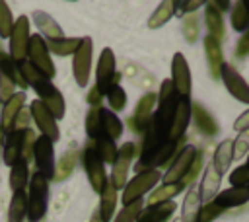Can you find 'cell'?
<instances>
[{
    "instance_id": "9",
    "label": "cell",
    "mask_w": 249,
    "mask_h": 222,
    "mask_svg": "<svg viewBox=\"0 0 249 222\" xmlns=\"http://www.w3.org/2000/svg\"><path fill=\"white\" fill-rule=\"evenodd\" d=\"M29 18L19 16L14 21V27L10 31V56L14 60H25L27 55V43H29Z\"/></svg>"
},
{
    "instance_id": "57",
    "label": "cell",
    "mask_w": 249,
    "mask_h": 222,
    "mask_svg": "<svg viewBox=\"0 0 249 222\" xmlns=\"http://www.w3.org/2000/svg\"><path fill=\"white\" fill-rule=\"evenodd\" d=\"M89 222H103V220H101V216H99V212H97V210H95V212H93V214H91V220H89Z\"/></svg>"
},
{
    "instance_id": "29",
    "label": "cell",
    "mask_w": 249,
    "mask_h": 222,
    "mask_svg": "<svg viewBox=\"0 0 249 222\" xmlns=\"http://www.w3.org/2000/svg\"><path fill=\"white\" fill-rule=\"evenodd\" d=\"M45 43H47V49L53 51L54 55L68 56V55L76 53V49L80 47L82 39H78V37H60V39H49V41L45 39Z\"/></svg>"
},
{
    "instance_id": "5",
    "label": "cell",
    "mask_w": 249,
    "mask_h": 222,
    "mask_svg": "<svg viewBox=\"0 0 249 222\" xmlns=\"http://www.w3.org/2000/svg\"><path fill=\"white\" fill-rule=\"evenodd\" d=\"M91 53H93V41L89 37H84L80 47L74 53L72 58V70H74V80L80 88L88 86L89 80V68H91Z\"/></svg>"
},
{
    "instance_id": "35",
    "label": "cell",
    "mask_w": 249,
    "mask_h": 222,
    "mask_svg": "<svg viewBox=\"0 0 249 222\" xmlns=\"http://www.w3.org/2000/svg\"><path fill=\"white\" fill-rule=\"evenodd\" d=\"M29 183V169H27V162L19 160L12 171H10V187L12 191H25V185Z\"/></svg>"
},
{
    "instance_id": "48",
    "label": "cell",
    "mask_w": 249,
    "mask_h": 222,
    "mask_svg": "<svg viewBox=\"0 0 249 222\" xmlns=\"http://www.w3.org/2000/svg\"><path fill=\"white\" fill-rule=\"evenodd\" d=\"M183 35L187 39V43H195L198 37V19L195 16H189L187 19H183Z\"/></svg>"
},
{
    "instance_id": "36",
    "label": "cell",
    "mask_w": 249,
    "mask_h": 222,
    "mask_svg": "<svg viewBox=\"0 0 249 222\" xmlns=\"http://www.w3.org/2000/svg\"><path fill=\"white\" fill-rule=\"evenodd\" d=\"M183 189V183H171V185H161L160 189H156L150 199H148V206H154V204H160V203H165V201H173V197Z\"/></svg>"
},
{
    "instance_id": "54",
    "label": "cell",
    "mask_w": 249,
    "mask_h": 222,
    "mask_svg": "<svg viewBox=\"0 0 249 222\" xmlns=\"http://www.w3.org/2000/svg\"><path fill=\"white\" fill-rule=\"evenodd\" d=\"M202 2L200 0H187V2H175V8H181V12H195L196 8H200Z\"/></svg>"
},
{
    "instance_id": "46",
    "label": "cell",
    "mask_w": 249,
    "mask_h": 222,
    "mask_svg": "<svg viewBox=\"0 0 249 222\" xmlns=\"http://www.w3.org/2000/svg\"><path fill=\"white\" fill-rule=\"evenodd\" d=\"M35 132L31 129H25L23 130V140H21V160L23 162H29L33 158V146H35Z\"/></svg>"
},
{
    "instance_id": "45",
    "label": "cell",
    "mask_w": 249,
    "mask_h": 222,
    "mask_svg": "<svg viewBox=\"0 0 249 222\" xmlns=\"http://www.w3.org/2000/svg\"><path fill=\"white\" fill-rule=\"evenodd\" d=\"M222 212H224V208H220L214 201H210V203H206L202 208H198L196 222H212V220H214V218H218Z\"/></svg>"
},
{
    "instance_id": "59",
    "label": "cell",
    "mask_w": 249,
    "mask_h": 222,
    "mask_svg": "<svg viewBox=\"0 0 249 222\" xmlns=\"http://www.w3.org/2000/svg\"><path fill=\"white\" fill-rule=\"evenodd\" d=\"M243 6H245V10H247V16H249V2H243Z\"/></svg>"
},
{
    "instance_id": "14",
    "label": "cell",
    "mask_w": 249,
    "mask_h": 222,
    "mask_svg": "<svg viewBox=\"0 0 249 222\" xmlns=\"http://www.w3.org/2000/svg\"><path fill=\"white\" fill-rule=\"evenodd\" d=\"M195 154H196V150H195L193 146H185V148L179 152V156L173 160L171 167H169V169H167V173L163 175L165 185L177 183V181H181V179L187 175V171H189V167H191V164H193Z\"/></svg>"
},
{
    "instance_id": "8",
    "label": "cell",
    "mask_w": 249,
    "mask_h": 222,
    "mask_svg": "<svg viewBox=\"0 0 249 222\" xmlns=\"http://www.w3.org/2000/svg\"><path fill=\"white\" fill-rule=\"evenodd\" d=\"M33 160H35L37 173L43 175L47 181L53 179V175H54V150H53V142L47 136H37L35 146H33Z\"/></svg>"
},
{
    "instance_id": "42",
    "label": "cell",
    "mask_w": 249,
    "mask_h": 222,
    "mask_svg": "<svg viewBox=\"0 0 249 222\" xmlns=\"http://www.w3.org/2000/svg\"><path fill=\"white\" fill-rule=\"evenodd\" d=\"M12 27H14L12 10H10V6H8L4 0H0V37H2V39L10 37Z\"/></svg>"
},
{
    "instance_id": "25",
    "label": "cell",
    "mask_w": 249,
    "mask_h": 222,
    "mask_svg": "<svg viewBox=\"0 0 249 222\" xmlns=\"http://www.w3.org/2000/svg\"><path fill=\"white\" fill-rule=\"evenodd\" d=\"M173 212H175V203L173 201H165V203L148 206L138 216V222H165Z\"/></svg>"
},
{
    "instance_id": "55",
    "label": "cell",
    "mask_w": 249,
    "mask_h": 222,
    "mask_svg": "<svg viewBox=\"0 0 249 222\" xmlns=\"http://www.w3.org/2000/svg\"><path fill=\"white\" fill-rule=\"evenodd\" d=\"M101 97H103V95H101V92H99L95 86L88 92V103H89L91 107H99V105H101Z\"/></svg>"
},
{
    "instance_id": "17",
    "label": "cell",
    "mask_w": 249,
    "mask_h": 222,
    "mask_svg": "<svg viewBox=\"0 0 249 222\" xmlns=\"http://www.w3.org/2000/svg\"><path fill=\"white\" fill-rule=\"evenodd\" d=\"M189 117H191V103H189V97H181L175 105V111H173V121H171V129H169V140L177 142L181 140L187 125H189Z\"/></svg>"
},
{
    "instance_id": "3",
    "label": "cell",
    "mask_w": 249,
    "mask_h": 222,
    "mask_svg": "<svg viewBox=\"0 0 249 222\" xmlns=\"http://www.w3.org/2000/svg\"><path fill=\"white\" fill-rule=\"evenodd\" d=\"M82 162H84V169L88 173V179L93 187V191L101 193L107 177H105V167H103V160L99 158L93 140H89V144H86V148L82 150Z\"/></svg>"
},
{
    "instance_id": "33",
    "label": "cell",
    "mask_w": 249,
    "mask_h": 222,
    "mask_svg": "<svg viewBox=\"0 0 249 222\" xmlns=\"http://www.w3.org/2000/svg\"><path fill=\"white\" fill-rule=\"evenodd\" d=\"M204 21H206V27H208V31H210V37L220 43V39H222L224 33H226V31H224L222 14H220L218 10H214V8L208 4L206 10H204Z\"/></svg>"
},
{
    "instance_id": "12",
    "label": "cell",
    "mask_w": 249,
    "mask_h": 222,
    "mask_svg": "<svg viewBox=\"0 0 249 222\" xmlns=\"http://www.w3.org/2000/svg\"><path fill=\"white\" fill-rule=\"evenodd\" d=\"M220 76H222V80H224L228 92H230L235 99H239L241 103H249V84L241 78V74H239L231 64H224Z\"/></svg>"
},
{
    "instance_id": "41",
    "label": "cell",
    "mask_w": 249,
    "mask_h": 222,
    "mask_svg": "<svg viewBox=\"0 0 249 222\" xmlns=\"http://www.w3.org/2000/svg\"><path fill=\"white\" fill-rule=\"evenodd\" d=\"M247 23H249V16H247V10H245L243 2H235L233 10H231V25H233V29L235 31H245Z\"/></svg>"
},
{
    "instance_id": "61",
    "label": "cell",
    "mask_w": 249,
    "mask_h": 222,
    "mask_svg": "<svg viewBox=\"0 0 249 222\" xmlns=\"http://www.w3.org/2000/svg\"><path fill=\"white\" fill-rule=\"evenodd\" d=\"M247 187H249V185H247Z\"/></svg>"
},
{
    "instance_id": "31",
    "label": "cell",
    "mask_w": 249,
    "mask_h": 222,
    "mask_svg": "<svg viewBox=\"0 0 249 222\" xmlns=\"http://www.w3.org/2000/svg\"><path fill=\"white\" fill-rule=\"evenodd\" d=\"M27 216V195L25 191H16L8 208V222H21Z\"/></svg>"
},
{
    "instance_id": "49",
    "label": "cell",
    "mask_w": 249,
    "mask_h": 222,
    "mask_svg": "<svg viewBox=\"0 0 249 222\" xmlns=\"http://www.w3.org/2000/svg\"><path fill=\"white\" fill-rule=\"evenodd\" d=\"M231 187H247L249 185V166H239L237 169H233V173L230 175Z\"/></svg>"
},
{
    "instance_id": "11",
    "label": "cell",
    "mask_w": 249,
    "mask_h": 222,
    "mask_svg": "<svg viewBox=\"0 0 249 222\" xmlns=\"http://www.w3.org/2000/svg\"><path fill=\"white\" fill-rule=\"evenodd\" d=\"M171 74H173L171 82H173L175 93L181 95V97H189V93H191V70H189V64H187V60L181 53L173 55Z\"/></svg>"
},
{
    "instance_id": "53",
    "label": "cell",
    "mask_w": 249,
    "mask_h": 222,
    "mask_svg": "<svg viewBox=\"0 0 249 222\" xmlns=\"http://www.w3.org/2000/svg\"><path fill=\"white\" fill-rule=\"evenodd\" d=\"M233 129H235V130H239V132L249 129V109H247L245 113H241V115L233 121Z\"/></svg>"
},
{
    "instance_id": "58",
    "label": "cell",
    "mask_w": 249,
    "mask_h": 222,
    "mask_svg": "<svg viewBox=\"0 0 249 222\" xmlns=\"http://www.w3.org/2000/svg\"><path fill=\"white\" fill-rule=\"evenodd\" d=\"M2 140H4V132H2V129H0V152H2Z\"/></svg>"
},
{
    "instance_id": "39",
    "label": "cell",
    "mask_w": 249,
    "mask_h": 222,
    "mask_svg": "<svg viewBox=\"0 0 249 222\" xmlns=\"http://www.w3.org/2000/svg\"><path fill=\"white\" fill-rule=\"evenodd\" d=\"M105 95H107L109 107H111L113 111H123V109L126 107V93H124V90H123L119 84H113Z\"/></svg>"
},
{
    "instance_id": "18",
    "label": "cell",
    "mask_w": 249,
    "mask_h": 222,
    "mask_svg": "<svg viewBox=\"0 0 249 222\" xmlns=\"http://www.w3.org/2000/svg\"><path fill=\"white\" fill-rule=\"evenodd\" d=\"M21 140H23V130H12L6 134V142L2 148L4 164L14 167L21 160Z\"/></svg>"
},
{
    "instance_id": "50",
    "label": "cell",
    "mask_w": 249,
    "mask_h": 222,
    "mask_svg": "<svg viewBox=\"0 0 249 222\" xmlns=\"http://www.w3.org/2000/svg\"><path fill=\"white\" fill-rule=\"evenodd\" d=\"M14 93H16V84L8 80L4 74H0V105H4Z\"/></svg>"
},
{
    "instance_id": "52",
    "label": "cell",
    "mask_w": 249,
    "mask_h": 222,
    "mask_svg": "<svg viewBox=\"0 0 249 222\" xmlns=\"http://www.w3.org/2000/svg\"><path fill=\"white\" fill-rule=\"evenodd\" d=\"M235 55H237L239 58H243V56H247V55H249V29H245V31H243V35L239 37V41H237V49H235Z\"/></svg>"
},
{
    "instance_id": "56",
    "label": "cell",
    "mask_w": 249,
    "mask_h": 222,
    "mask_svg": "<svg viewBox=\"0 0 249 222\" xmlns=\"http://www.w3.org/2000/svg\"><path fill=\"white\" fill-rule=\"evenodd\" d=\"M210 6H212L214 10H218V12L230 10V2H224V0H214V2H210Z\"/></svg>"
},
{
    "instance_id": "21",
    "label": "cell",
    "mask_w": 249,
    "mask_h": 222,
    "mask_svg": "<svg viewBox=\"0 0 249 222\" xmlns=\"http://www.w3.org/2000/svg\"><path fill=\"white\" fill-rule=\"evenodd\" d=\"M31 18H33V21L37 23L39 31L47 37V41H49V39H60V37H64L62 27H60V25L54 21V18H51L47 12L35 10V12L31 14Z\"/></svg>"
},
{
    "instance_id": "44",
    "label": "cell",
    "mask_w": 249,
    "mask_h": 222,
    "mask_svg": "<svg viewBox=\"0 0 249 222\" xmlns=\"http://www.w3.org/2000/svg\"><path fill=\"white\" fill-rule=\"evenodd\" d=\"M231 150H233L231 160H239V158H243L247 154V150H249V129L241 130L237 134V138L231 142Z\"/></svg>"
},
{
    "instance_id": "60",
    "label": "cell",
    "mask_w": 249,
    "mask_h": 222,
    "mask_svg": "<svg viewBox=\"0 0 249 222\" xmlns=\"http://www.w3.org/2000/svg\"><path fill=\"white\" fill-rule=\"evenodd\" d=\"M247 166H249V162H247Z\"/></svg>"
},
{
    "instance_id": "43",
    "label": "cell",
    "mask_w": 249,
    "mask_h": 222,
    "mask_svg": "<svg viewBox=\"0 0 249 222\" xmlns=\"http://www.w3.org/2000/svg\"><path fill=\"white\" fill-rule=\"evenodd\" d=\"M142 212V201H134L130 204H124L123 210L117 214L115 222H134Z\"/></svg>"
},
{
    "instance_id": "2",
    "label": "cell",
    "mask_w": 249,
    "mask_h": 222,
    "mask_svg": "<svg viewBox=\"0 0 249 222\" xmlns=\"http://www.w3.org/2000/svg\"><path fill=\"white\" fill-rule=\"evenodd\" d=\"M27 62L39 72L43 74L47 80L54 78L56 70H54V64L51 60V55H49V49H47V43H45V37L43 35H31L29 37V43H27Z\"/></svg>"
},
{
    "instance_id": "6",
    "label": "cell",
    "mask_w": 249,
    "mask_h": 222,
    "mask_svg": "<svg viewBox=\"0 0 249 222\" xmlns=\"http://www.w3.org/2000/svg\"><path fill=\"white\" fill-rule=\"evenodd\" d=\"M35 93L39 95V101L45 105V109L54 117V119H62L66 105H64V97L62 93L51 84V80H41L39 84L33 86Z\"/></svg>"
},
{
    "instance_id": "20",
    "label": "cell",
    "mask_w": 249,
    "mask_h": 222,
    "mask_svg": "<svg viewBox=\"0 0 249 222\" xmlns=\"http://www.w3.org/2000/svg\"><path fill=\"white\" fill-rule=\"evenodd\" d=\"M99 195H101V199H99V210L97 212H99L103 222H109L113 212H115V204H117V189H115L111 179L105 181V185H103Z\"/></svg>"
},
{
    "instance_id": "34",
    "label": "cell",
    "mask_w": 249,
    "mask_h": 222,
    "mask_svg": "<svg viewBox=\"0 0 249 222\" xmlns=\"http://www.w3.org/2000/svg\"><path fill=\"white\" fill-rule=\"evenodd\" d=\"M173 14H175V2H173V0H163V2L154 10V14L150 16V19H148V27H150V29L161 27Z\"/></svg>"
},
{
    "instance_id": "1",
    "label": "cell",
    "mask_w": 249,
    "mask_h": 222,
    "mask_svg": "<svg viewBox=\"0 0 249 222\" xmlns=\"http://www.w3.org/2000/svg\"><path fill=\"white\" fill-rule=\"evenodd\" d=\"M49 204V181L37 171L29 177V195H27V218L29 222H39Z\"/></svg>"
},
{
    "instance_id": "26",
    "label": "cell",
    "mask_w": 249,
    "mask_h": 222,
    "mask_svg": "<svg viewBox=\"0 0 249 222\" xmlns=\"http://www.w3.org/2000/svg\"><path fill=\"white\" fill-rule=\"evenodd\" d=\"M76 164H78V150L68 148V150L60 156L58 164L54 166V175H53V179H54V181H58V183H60V181H64V179H68V177L72 175V171H74Z\"/></svg>"
},
{
    "instance_id": "47",
    "label": "cell",
    "mask_w": 249,
    "mask_h": 222,
    "mask_svg": "<svg viewBox=\"0 0 249 222\" xmlns=\"http://www.w3.org/2000/svg\"><path fill=\"white\" fill-rule=\"evenodd\" d=\"M202 160H204V152L196 150V154H195V158H193V164H191V167H189L187 175L181 179L183 187H185V185H191V183L196 179V175H198V171H200V167H202Z\"/></svg>"
},
{
    "instance_id": "23",
    "label": "cell",
    "mask_w": 249,
    "mask_h": 222,
    "mask_svg": "<svg viewBox=\"0 0 249 222\" xmlns=\"http://www.w3.org/2000/svg\"><path fill=\"white\" fill-rule=\"evenodd\" d=\"M204 51H206V56H208V66H210V74L212 78H218L220 72H222V66H224V53H222V47L216 39H212L210 35L204 37Z\"/></svg>"
},
{
    "instance_id": "24",
    "label": "cell",
    "mask_w": 249,
    "mask_h": 222,
    "mask_svg": "<svg viewBox=\"0 0 249 222\" xmlns=\"http://www.w3.org/2000/svg\"><path fill=\"white\" fill-rule=\"evenodd\" d=\"M220 181H222V175L216 171V167L212 164H208L206 171H204V177H202V183H200V189H198V199L202 201H210L218 195V189H220Z\"/></svg>"
},
{
    "instance_id": "38",
    "label": "cell",
    "mask_w": 249,
    "mask_h": 222,
    "mask_svg": "<svg viewBox=\"0 0 249 222\" xmlns=\"http://www.w3.org/2000/svg\"><path fill=\"white\" fill-rule=\"evenodd\" d=\"M198 208H200V199L196 191H189L185 201H183V216L181 222H196L198 216Z\"/></svg>"
},
{
    "instance_id": "27",
    "label": "cell",
    "mask_w": 249,
    "mask_h": 222,
    "mask_svg": "<svg viewBox=\"0 0 249 222\" xmlns=\"http://www.w3.org/2000/svg\"><path fill=\"white\" fill-rule=\"evenodd\" d=\"M0 74H4L8 80H12L16 86H19V88L25 92L27 84H25V80L21 78L18 60H14V58H12L10 55H6L4 51H0Z\"/></svg>"
},
{
    "instance_id": "37",
    "label": "cell",
    "mask_w": 249,
    "mask_h": 222,
    "mask_svg": "<svg viewBox=\"0 0 249 222\" xmlns=\"http://www.w3.org/2000/svg\"><path fill=\"white\" fill-rule=\"evenodd\" d=\"M185 146H183V140H177V142H173V140H167L161 148H160V152L156 154V158H154V166H167L173 158H177L175 154H177V150H183Z\"/></svg>"
},
{
    "instance_id": "10",
    "label": "cell",
    "mask_w": 249,
    "mask_h": 222,
    "mask_svg": "<svg viewBox=\"0 0 249 222\" xmlns=\"http://www.w3.org/2000/svg\"><path fill=\"white\" fill-rule=\"evenodd\" d=\"M29 115H31V119L35 121V125L39 127L41 136H47L51 142H56V140H58L60 130H58L56 119L45 109V105H43L39 99H35V101L29 105Z\"/></svg>"
},
{
    "instance_id": "4",
    "label": "cell",
    "mask_w": 249,
    "mask_h": 222,
    "mask_svg": "<svg viewBox=\"0 0 249 222\" xmlns=\"http://www.w3.org/2000/svg\"><path fill=\"white\" fill-rule=\"evenodd\" d=\"M160 171L158 169H148V171H140L134 179H130L124 187H123V204H130L134 201H140V197L150 191L158 181H160Z\"/></svg>"
},
{
    "instance_id": "7",
    "label": "cell",
    "mask_w": 249,
    "mask_h": 222,
    "mask_svg": "<svg viewBox=\"0 0 249 222\" xmlns=\"http://www.w3.org/2000/svg\"><path fill=\"white\" fill-rule=\"evenodd\" d=\"M95 78H97L95 88L101 92V95L107 93L113 84H119V78H121V76H119L117 70H115V55H113V51H111L109 47H105V49L101 51V56H99V60H97Z\"/></svg>"
},
{
    "instance_id": "19",
    "label": "cell",
    "mask_w": 249,
    "mask_h": 222,
    "mask_svg": "<svg viewBox=\"0 0 249 222\" xmlns=\"http://www.w3.org/2000/svg\"><path fill=\"white\" fill-rule=\"evenodd\" d=\"M249 201V187H230L222 191L218 197H214V203L220 208H230V206H241Z\"/></svg>"
},
{
    "instance_id": "15",
    "label": "cell",
    "mask_w": 249,
    "mask_h": 222,
    "mask_svg": "<svg viewBox=\"0 0 249 222\" xmlns=\"http://www.w3.org/2000/svg\"><path fill=\"white\" fill-rule=\"evenodd\" d=\"M23 103H25V92H16L4 105H2V115H0V129L4 134L12 132L14 130V123H16V117L18 113L23 109Z\"/></svg>"
},
{
    "instance_id": "13",
    "label": "cell",
    "mask_w": 249,
    "mask_h": 222,
    "mask_svg": "<svg viewBox=\"0 0 249 222\" xmlns=\"http://www.w3.org/2000/svg\"><path fill=\"white\" fill-rule=\"evenodd\" d=\"M132 156H134V144H132V142H124V144L119 148V152H117V160H115V164H113V175H111V181H113L115 189L124 187V183H126V173H128Z\"/></svg>"
},
{
    "instance_id": "16",
    "label": "cell",
    "mask_w": 249,
    "mask_h": 222,
    "mask_svg": "<svg viewBox=\"0 0 249 222\" xmlns=\"http://www.w3.org/2000/svg\"><path fill=\"white\" fill-rule=\"evenodd\" d=\"M156 93H146V95H142L140 99H138V103H136V111H134V115H132V119H130V127L136 130V132H144L146 130V127H148V123H150V119H152V109H154V105H156Z\"/></svg>"
},
{
    "instance_id": "30",
    "label": "cell",
    "mask_w": 249,
    "mask_h": 222,
    "mask_svg": "<svg viewBox=\"0 0 249 222\" xmlns=\"http://www.w3.org/2000/svg\"><path fill=\"white\" fill-rule=\"evenodd\" d=\"M231 156H233V150H231V140L226 138L220 142V146L216 148L214 152V160H212V166L216 167V171L222 175L228 171L230 164H231Z\"/></svg>"
},
{
    "instance_id": "28",
    "label": "cell",
    "mask_w": 249,
    "mask_h": 222,
    "mask_svg": "<svg viewBox=\"0 0 249 222\" xmlns=\"http://www.w3.org/2000/svg\"><path fill=\"white\" fill-rule=\"evenodd\" d=\"M99 121H101V132L107 134L111 140H115L123 134V123L113 111L99 109Z\"/></svg>"
},
{
    "instance_id": "32",
    "label": "cell",
    "mask_w": 249,
    "mask_h": 222,
    "mask_svg": "<svg viewBox=\"0 0 249 222\" xmlns=\"http://www.w3.org/2000/svg\"><path fill=\"white\" fill-rule=\"evenodd\" d=\"M93 146H95V150H97V154H99V158H101L103 162H107V164H115V160H117V152H119V148L115 146V140H111L107 134L99 132L97 138L93 140Z\"/></svg>"
},
{
    "instance_id": "40",
    "label": "cell",
    "mask_w": 249,
    "mask_h": 222,
    "mask_svg": "<svg viewBox=\"0 0 249 222\" xmlns=\"http://www.w3.org/2000/svg\"><path fill=\"white\" fill-rule=\"evenodd\" d=\"M86 132L89 140H95L97 134L101 132V121H99V107H89L86 115Z\"/></svg>"
},
{
    "instance_id": "22",
    "label": "cell",
    "mask_w": 249,
    "mask_h": 222,
    "mask_svg": "<svg viewBox=\"0 0 249 222\" xmlns=\"http://www.w3.org/2000/svg\"><path fill=\"white\" fill-rule=\"evenodd\" d=\"M191 113H193V119H195L196 129H198L202 134L212 136V134H216V132H218V125H216V121H214V119H212V115L202 107V103L195 101V103L191 105Z\"/></svg>"
},
{
    "instance_id": "51",
    "label": "cell",
    "mask_w": 249,
    "mask_h": 222,
    "mask_svg": "<svg viewBox=\"0 0 249 222\" xmlns=\"http://www.w3.org/2000/svg\"><path fill=\"white\" fill-rule=\"evenodd\" d=\"M29 121H31V115H29V109H21L16 117V123H14V130H25L29 129Z\"/></svg>"
}]
</instances>
